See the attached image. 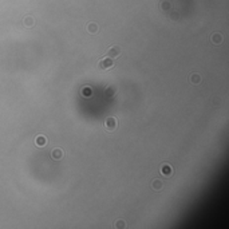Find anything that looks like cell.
<instances>
[{
	"label": "cell",
	"mask_w": 229,
	"mask_h": 229,
	"mask_svg": "<svg viewBox=\"0 0 229 229\" xmlns=\"http://www.w3.org/2000/svg\"><path fill=\"white\" fill-rule=\"evenodd\" d=\"M113 66H114L113 59L109 58V56H105L103 59H101V60H99V64H98V67H99L101 70H107V68H111Z\"/></svg>",
	"instance_id": "6da1fadb"
},
{
	"label": "cell",
	"mask_w": 229,
	"mask_h": 229,
	"mask_svg": "<svg viewBox=\"0 0 229 229\" xmlns=\"http://www.w3.org/2000/svg\"><path fill=\"white\" fill-rule=\"evenodd\" d=\"M105 127H106V130H109V131L115 130L117 129V118L115 117H109V118H106Z\"/></svg>",
	"instance_id": "7a4b0ae2"
},
{
	"label": "cell",
	"mask_w": 229,
	"mask_h": 229,
	"mask_svg": "<svg viewBox=\"0 0 229 229\" xmlns=\"http://www.w3.org/2000/svg\"><path fill=\"white\" fill-rule=\"evenodd\" d=\"M121 52H122V50H121L119 46H113V47H110L109 51H107V56L111 58V59L118 58V56L121 55Z\"/></svg>",
	"instance_id": "3957f363"
},
{
	"label": "cell",
	"mask_w": 229,
	"mask_h": 229,
	"mask_svg": "<svg viewBox=\"0 0 229 229\" xmlns=\"http://www.w3.org/2000/svg\"><path fill=\"white\" fill-rule=\"evenodd\" d=\"M171 173H173V169H171V166L169 163H163L162 166H161V174L162 175L169 177V175H171Z\"/></svg>",
	"instance_id": "277c9868"
},
{
	"label": "cell",
	"mask_w": 229,
	"mask_h": 229,
	"mask_svg": "<svg viewBox=\"0 0 229 229\" xmlns=\"http://www.w3.org/2000/svg\"><path fill=\"white\" fill-rule=\"evenodd\" d=\"M51 157H52V159H55V161H59V159H62V157H63V150H62V149H59V148L54 149V150L51 152Z\"/></svg>",
	"instance_id": "5b68a950"
},
{
	"label": "cell",
	"mask_w": 229,
	"mask_h": 229,
	"mask_svg": "<svg viewBox=\"0 0 229 229\" xmlns=\"http://www.w3.org/2000/svg\"><path fill=\"white\" fill-rule=\"evenodd\" d=\"M115 93H117V87L115 86H109V87H106V90H105V95H106V98H113L114 95H115Z\"/></svg>",
	"instance_id": "8992f818"
},
{
	"label": "cell",
	"mask_w": 229,
	"mask_h": 229,
	"mask_svg": "<svg viewBox=\"0 0 229 229\" xmlns=\"http://www.w3.org/2000/svg\"><path fill=\"white\" fill-rule=\"evenodd\" d=\"M210 40L214 43V44H220V43L222 42V36L221 34H218V32H216V34H213L212 35V38H210Z\"/></svg>",
	"instance_id": "52a82bcc"
},
{
	"label": "cell",
	"mask_w": 229,
	"mask_h": 229,
	"mask_svg": "<svg viewBox=\"0 0 229 229\" xmlns=\"http://www.w3.org/2000/svg\"><path fill=\"white\" fill-rule=\"evenodd\" d=\"M152 188L154 189V190H161L163 188V184H162V181H159V180H154L153 181V184H152Z\"/></svg>",
	"instance_id": "ba28073f"
},
{
	"label": "cell",
	"mask_w": 229,
	"mask_h": 229,
	"mask_svg": "<svg viewBox=\"0 0 229 229\" xmlns=\"http://www.w3.org/2000/svg\"><path fill=\"white\" fill-rule=\"evenodd\" d=\"M87 31H89L90 34H97L98 32V24L97 23H89V26H87Z\"/></svg>",
	"instance_id": "9c48e42d"
},
{
	"label": "cell",
	"mask_w": 229,
	"mask_h": 229,
	"mask_svg": "<svg viewBox=\"0 0 229 229\" xmlns=\"http://www.w3.org/2000/svg\"><path fill=\"white\" fill-rule=\"evenodd\" d=\"M35 144L38 145V146H44V145L47 144V138H44L43 136H39L35 140Z\"/></svg>",
	"instance_id": "30bf717a"
},
{
	"label": "cell",
	"mask_w": 229,
	"mask_h": 229,
	"mask_svg": "<svg viewBox=\"0 0 229 229\" xmlns=\"http://www.w3.org/2000/svg\"><path fill=\"white\" fill-rule=\"evenodd\" d=\"M190 82L193 83V85H198L200 82H201V77L198 74H192L190 75Z\"/></svg>",
	"instance_id": "8fae6325"
},
{
	"label": "cell",
	"mask_w": 229,
	"mask_h": 229,
	"mask_svg": "<svg viewBox=\"0 0 229 229\" xmlns=\"http://www.w3.org/2000/svg\"><path fill=\"white\" fill-rule=\"evenodd\" d=\"M24 26H26V27H32V26H34V19H32L31 16L24 18Z\"/></svg>",
	"instance_id": "7c38bea8"
},
{
	"label": "cell",
	"mask_w": 229,
	"mask_h": 229,
	"mask_svg": "<svg viewBox=\"0 0 229 229\" xmlns=\"http://www.w3.org/2000/svg\"><path fill=\"white\" fill-rule=\"evenodd\" d=\"M82 93H83V97H90L91 95V90L89 87H85V89L82 90Z\"/></svg>",
	"instance_id": "4fadbf2b"
},
{
	"label": "cell",
	"mask_w": 229,
	"mask_h": 229,
	"mask_svg": "<svg viewBox=\"0 0 229 229\" xmlns=\"http://www.w3.org/2000/svg\"><path fill=\"white\" fill-rule=\"evenodd\" d=\"M123 226H125L123 221H118V222H117V228H123Z\"/></svg>",
	"instance_id": "5bb4252c"
},
{
	"label": "cell",
	"mask_w": 229,
	"mask_h": 229,
	"mask_svg": "<svg viewBox=\"0 0 229 229\" xmlns=\"http://www.w3.org/2000/svg\"><path fill=\"white\" fill-rule=\"evenodd\" d=\"M162 8L165 9V8H169V3H162Z\"/></svg>",
	"instance_id": "9a60e30c"
}]
</instances>
